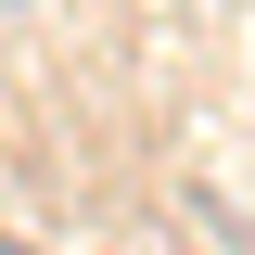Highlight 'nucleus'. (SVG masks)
Wrapping results in <instances>:
<instances>
[{"mask_svg": "<svg viewBox=\"0 0 255 255\" xmlns=\"http://www.w3.org/2000/svg\"><path fill=\"white\" fill-rule=\"evenodd\" d=\"M0 13H26V0H0Z\"/></svg>", "mask_w": 255, "mask_h": 255, "instance_id": "obj_1", "label": "nucleus"}, {"mask_svg": "<svg viewBox=\"0 0 255 255\" xmlns=\"http://www.w3.org/2000/svg\"><path fill=\"white\" fill-rule=\"evenodd\" d=\"M0 255H26V243H0Z\"/></svg>", "mask_w": 255, "mask_h": 255, "instance_id": "obj_2", "label": "nucleus"}]
</instances>
